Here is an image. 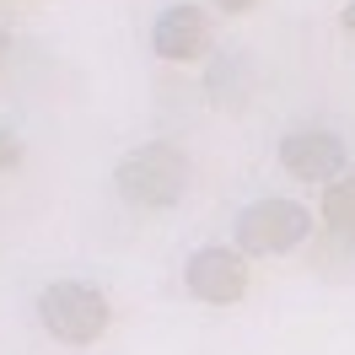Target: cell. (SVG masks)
I'll return each mask as SVG.
<instances>
[{"label":"cell","mask_w":355,"mask_h":355,"mask_svg":"<svg viewBox=\"0 0 355 355\" xmlns=\"http://www.w3.org/2000/svg\"><path fill=\"white\" fill-rule=\"evenodd\" d=\"M113 189L135 210H173L189 194V156L173 140H146L113 167Z\"/></svg>","instance_id":"obj_1"},{"label":"cell","mask_w":355,"mask_h":355,"mask_svg":"<svg viewBox=\"0 0 355 355\" xmlns=\"http://www.w3.org/2000/svg\"><path fill=\"white\" fill-rule=\"evenodd\" d=\"M38 323L49 329V339H60L70 350H87V345H97L108 334L113 307L87 280H54V286L38 291Z\"/></svg>","instance_id":"obj_2"},{"label":"cell","mask_w":355,"mask_h":355,"mask_svg":"<svg viewBox=\"0 0 355 355\" xmlns=\"http://www.w3.org/2000/svg\"><path fill=\"white\" fill-rule=\"evenodd\" d=\"M307 237H312V216H307V205H296V200H253L237 216V248L248 259L291 253Z\"/></svg>","instance_id":"obj_3"},{"label":"cell","mask_w":355,"mask_h":355,"mask_svg":"<svg viewBox=\"0 0 355 355\" xmlns=\"http://www.w3.org/2000/svg\"><path fill=\"white\" fill-rule=\"evenodd\" d=\"M183 291L205 302V307H232L248 296V253L243 248H194L189 264H183Z\"/></svg>","instance_id":"obj_4"},{"label":"cell","mask_w":355,"mask_h":355,"mask_svg":"<svg viewBox=\"0 0 355 355\" xmlns=\"http://www.w3.org/2000/svg\"><path fill=\"white\" fill-rule=\"evenodd\" d=\"M151 49L156 60H167V65H194L205 60L210 49H216V22H210V11L205 6H167L151 27Z\"/></svg>","instance_id":"obj_5"},{"label":"cell","mask_w":355,"mask_h":355,"mask_svg":"<svg viewBox=\"0 0 355 355\" xmlns=\"http://www.w3.org/2000/svg\"><path fill=\"white\" fill-rule=\"evenodd\" d=\"M280 167L302 183H334L345 173V140L334 130H291L280 135Z\"/></svg>","instance_id":"obj_6"},{"label":"cell","mask_w":355,"mask_h":355,"mask_svg":"<svg viewBox=\"0 0 355 355\" xmlns=\"http://www.w3.org/2000/svg\"><path fill=\"white\" fill-rule=\"evenodd\" d=\"M323 221H329V232L339 243L355 248V189H350V178H339V183L323 189Z\"/></svg>","instance_id":"obj_7"},{"label":"cell","mask_w":355,"mask_h":355,"mask_svg":"<svg viewBox=\"0 0 355 355\" xmlns=\"http://www.w3.org/2000/svg\"><path fill=\"white\" fill-rule=\"evenodd\" d=\"M11 167H22V140L0 124V173H11Z\"/></svg>","instance_id":"obj_8"},{"label":"cell","mask_w":355,"mask_h":355,"mask_svg":"<svg viewBox=\"0 0 355 355\" xmlns=\"http://www.w3.org/2000/svg\"><path fill=\"white\" fill-rule=\"evenodd\" d=\"M210 6H216V11H226V17H243V11H253L259 0H210Z\"/></svg>","instance_id":"obj_9"},{"label":"cell","mask_w":355,"mask_h":355,"mask_svg":"<svg viewBox=\"0 0 355 355\" xmlns=\"http://www.w3.org/2000/svg\"><path fill=\"white\" fill-rule=\"evenodd\" d=\"M339 27H345V38H355V0L345 6V11H339Z\"/></svg>","instance_id":"obj_10"},{"label":"cell","mask_w":355,"mask_h":355,"mask_svg":"<svg viewBox=\"0 0 355 355\" xmlns=\"http://www.w3.org/2000/svg\"><path fill=\"white\" fill-rule=\"evenodd\" d=\"M6 49H11V38H6V33H0V65H6Z\"/></svg>","instance_id":"obj_11"},{"label":"cell","mask_w":355,"mask_h":355,"mask_svg":"<svg viewBox=\"0 0 355 355\" xmlns=\"http://www.w3.org/2000/svg\"><path fill=\"white\" fill-rule=\"evenodd\" d=\"M350 189H355V167H350Z\"/></svg>","instance_id":"obj_12"}]
</instances>
